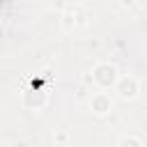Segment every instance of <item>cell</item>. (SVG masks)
Segmentation results:
<instances>
[{"mask_svg":"<svg viewBox=\"0 0 147 147\" xmlns=\"http://www.w3.org/2000/svg\"><path fill=\"white\" fill-rule=\"evenodd\" d=\"M126 83H129V87H126V85H119V94H122L124 99L136 96V80H133V78H126Z\"/></svg>","mask_w":147,"mask_h":147,"instance_id":"1","label":"cell"}]
</instances>
